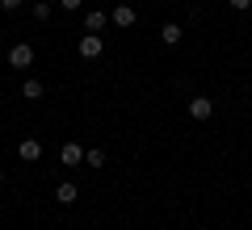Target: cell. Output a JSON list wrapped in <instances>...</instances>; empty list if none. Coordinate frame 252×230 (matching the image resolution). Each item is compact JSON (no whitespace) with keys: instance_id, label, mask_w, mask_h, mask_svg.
I'll use <instances>...</instances> for the list:
<instances>
[{"instance_id":"cell-1","label":"cell","mask_w":252,"mask_h":230,"mask_svg":"<svg viewBox=\"0 0 252 230\" xmlns=\"http://www.w3.org/2000/svg\"><path fill=\"white\" fill-rule=\"evenodd\" d=\"M210 113H215V101L210 97H189V117L193 122H210Z\"/></svg>"},{"instance_id":"cell-2","label":"cell","mask_w":252,"mask_h":230,"mask_svg":"<svg viewBox=\"0 0 252 230\" xmlns=\"http://www.w3.org/2000/svg\"><path fill=\"white\" fill-rule=\"evenodd\" d=\"M84 155H89V151H84L80 142H63V151H59L63 168H80V163H84Z\"/></svg>"},{"instance_id":"cell-3","label":"cell","mask_w":252,"mask_h":230,"mask_svg":"<svg viewBox=\"0 0 252 230\" xmlns=\"http://www.w3.org/2000/svg\"><path fill=\"white\" fill-rule=\"evenodd\" d=\"M30 63H34V46H26V42H17L9 51V67H17V71H26Z\"/></svg>"},{"instance_id":"cell-4","label":"cell","mask_w":252,"mask_h":230,"mask_svg":"<svg viewBox=\"0 0 252 230\" xmlns=\"http://www.w3.org/2000/svg\"><path fill=\"white\" fill-rule=\"evenodd\" d=\"M76 51H80V59H97V54L105 51V42H101V34H84Z\"/></svg>"},{"instance_id":"cell-5","label":"cell","mask_w":252,"mask_h":230,"mask_svg":"<svg viewBox=\"0 0 252 230\" xmlns=\"http://www.w3.org/2000/svg\"><path fill=\"white\" fill-rule=\"evenodd\" d=\"M105 26H109V13H105V9H93V13H84V29H89V34H101Z\"/></svg>"},{"instance_id":"cell-6","label":"cell","mask_w":252,"mask_h":230,"mask_svg":"<svg viewBox=\"0 0 252 230\" xmlns=\"http://www.w3.org/2000/svg\"><path fill=\"white\" fill-rule=\"evenodd\" d=\"M109 21H114L118 29H130V26H135V9H130V4H118V9L109 13Z\"/></svg>"},{"instance_id":"cell-7","label":"cell","mask_w":252,"mask_h":230,"mask_svg":"<svg viewBox=\"0 0 252 230\" xmlns=\"http://www.w3.org/2000/svg\"><path fill=\"white\" fill-rule=\"evenodd\" d=\"M17 155H21L26 163H38V159H42V142H38V138H26V142L17 147Z\"/></svg>"},{"instance_id":"cell-8","label":"cell","mask_w":252,"mask_h":230,"mask_svg":"<svg viewBox=\"0 0 252 230\" xmlns=\"http://www.w3.org/2000/svg\"><path fill=\"white\" fill-rule=\"evenodd\" d=\"M55 201H59V205H76V184H72V180H63V184L55 188Z\"/></svg>"},{"instance_id":"cell-9","label":"cell","mask_w":252,"mask_h":230,"mask_svg":"<svg viewBox=\"0 0 252 230\" xmlns=\"http://www.w3.org/2000/svg\"><path fill=\"white\" fill-rule=\"evenodd\" d=\"M160 42H164V46H177V42H181V26H177V21L160 26Z\"/></svg>"},{"instance_id":"cell-10","label":"cell","mask_w":252,"mask_h":230,"mask_svg":"<svg viewBox=\"0 0 252 230\" xmlns=\"http://www.w3.org/2000/svg\"><path fill=\"white\" fill-rule=\"evenodd\" d=\"M30 13H34V21H51L55 4H51V0H38V4H34V9H30Z\"/></svg>"},{"instance_id":"cell-11","label":"cell","mask_w":252,"mask_h":230,"mask_svg":"<svg viewBox=\"0 0 252 230\" xmlns=\"http://www.w3.org/2000/svg\"><path fill=\"white\" fill-rule=\"evenodd\" d=\"M21 97H26V101H38V97H42V80H26V84H21Z\"/></svg>"},{"instance_id":"cell-12","label":"cell","mask_w":252,"mask_h":230,"mask_svg":"<svg viewBox=\"0 0 252 230\" xmlns=\"http://www.w3.org/2000/svg\"><path fill=\"white\" fill-rule=\"evenodd\" d=\"M84 163H89V168H101V163H105V151H89V155H84Z\"/></svg>"},{"instance_id":"cell-13","label":"cell","mask_w":252,"mask_h":230,"mask_svg":"<svg viewBox=\"0 0 252 230\" xmlns=\"http://www.w3.org/2000/svg\"><path fill=\"white\" fill-rule=\"evenodd\" d=\"M55 4H59V9H67V13H76V9L84 4V0H55Z\"/></svg>"},{"instance_id":"cell-14","label":"cell","mask_w":252,"mask_h":230,"mask_svg":"<svg viewBox=\"0 0 252 230\" xmlns=\"http://www.w3.org/2000/svg\"><path fill=\"white\" fill-rule=\"evenodd\" d=\"M227 4H231L235 13H248V9H252V0H227Z\"/></svg>"},{"instance_id":"cell-15","label":"cell","mask_w":252,"mask_h":230,"mask_svg":"<svg viewBox=\"0 0 252 230\" xmlns=\"http://www.w3.org/2000/svg\"><path fill=\"white\" fill-rule=\"evenodd\" d=\"M21 4H26V0H0V9H9V13H13V9H21Z\"/></svg>"},{"instance_id":"cell-16","label":"cell","mask_w":252,"mask_h":230,"mask_svg":"<svg viewBox=\"0 0 252 230\" xmlns=\"http://www.w3.org/2000/svg\"><path fill=\"white\" fill-rule=\"evenodd\" d=\"M0 184H4V168H0Z\"/></svg>"}]
</instances>
